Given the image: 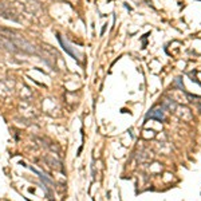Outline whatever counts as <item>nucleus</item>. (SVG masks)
<instances>
[{
    "mask_svg": "<svg viewBox=\"0 0 201 201\" xmlns=\"http://www.w3.org/2000/svg\"><path fill=\"white\" fill-rule=\"evenodd\" d=\"M58 40H59L60 46H62V48L66 51V52H67V54H70V55L73 56L74 59H78V54H76L75 51L73 50V48H71V46L68 44V43L66 42V40L63 39V38H62V35H59V34H58Z\"/></svg>",
    "mask_w": 201,
    "mask_h": 201,
    "instance_id": "nucleus-1",
    "label": "nucleus"
},
{
    "mask_svg": "<svg viewBox=\"0 0 201 201\" xmlns=\"http://www.w3.org/2000/svg\"><path fill=\"white\" fill-rule=\"evenodd\" d=\"M146 118H157L158 121H162L164 119V113H162V110H152L150 113H148Z\"/></svg>",
    "mask_w": 201,
    "mask_h": 201,
    "instance_id": "nucleus-2",
    "label": "nucleus"
}]
</instances>
